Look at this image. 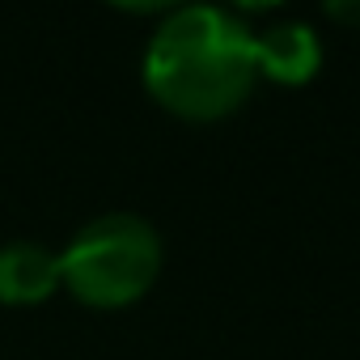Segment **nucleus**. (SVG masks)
<instances>
[{
    "label": "nucleus",
    "instance_id": "obj_1",
    "mask_svg": "<svg viewBox=\"0 0 360 360\" xmlns=\"http://www.w3.org/2000/svg\"><path fill=\"white\" fill-rule=\"evenodd\" d=\"M255 81V30L221 5L169 9L144 51V85L178 119H225Z\"/></svg>",
    "mask_w": 360,
    "mask_h": 360
},
{
    "label": "nucleus",
    "instance_id": "obj_2",
    "mask_svg": "<svg viewBox=\"0 0 360 360\" xmlns=\"http://www.w3.org/2000/svg\"><path fill=\"white\" fill-rule=\"evenodd\" d=\"M161 271V238L136 212L94 217L60 250V284L94 309H123L140 301Z\"/></svg>",
    "mask_w": 360,
    "mask_h": 360
},
{
    "label": "nucleus",
    "instance_id": "obj_3",
    "mask_svg": "<svg viewBox=\"0 0 360 360\" xmlns=\"http://www.w3.org/2000/svg\"><path fill=\"white\" fill-rule=\"evenodd\" d=\"M255 68L276 85H305L322 68L318 34L305 22H271L255 30Z\"/></svg>",
    "mask_w": 360,
    "mask_h": 360
},
{
    "label": "nucleus",
    "instance_id": "obj_4",
    "mask_svg": "<svg viewBox=\"0 0 360 360\" xmlns=\"http://www.w3.org/2000/svg\"><path fill=\"white\" fill-rule=\"evenodd\" d=\"M60 288V250L13 238L0 246V301L5 305H39Z\"/></svg>",
    "mask_w": 360,
    "mask_h": 360
},
{
    "label": "nucleus",
    "instance_id": "obj_5",
    "mask_svg": "<svg viewBox=\"0 0 360 360\" xmlns=\"http://www.w3.org/2000/svg\"><path fill=\"white\" fill-rule=\"evenodd\" d=\"M326 18H335V22H343V26H360V5H326Z\"/></svg>",
    "mask_w": 360,
    "mask_h": 360
}]
</instances>
